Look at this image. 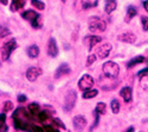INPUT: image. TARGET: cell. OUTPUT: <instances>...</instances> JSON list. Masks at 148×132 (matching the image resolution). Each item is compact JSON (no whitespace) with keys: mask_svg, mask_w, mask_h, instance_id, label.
<instances>
[{"mask_svg":"<svg viewBox=\"0 0 148 132\" xmlns=\"http://www.w3.org/2000/svg\"><path fill=\"white\" fill-rule=\"evenodd\" d=\"M7 130H8V126H7L6 124H4V125L0 126V132H7Z\"/></svg>","mask_w":148,"mask_h":132,"instance_id":"obj_40","label":"cell"},{"mask_svg":"<svg viewBox=\"0 0 148 132\" xmlns=\"http://www.w3.org/2000/svg\"><path fill=\"white\" fill-rule=\"evenodd\" d=\"M26 99H27V98H26L25 94H19V95H18V102H19V103H25Z\"/></svg>","mask_w":148,"mask_h":132,"instance_id":"obj_39","label":"cell"},{"mask_svg":"<svg viewBox=\"0 0 148 132\" xmlns=\"http://www.w3.org/2000/svg\"><path fill=\"white\" fill-rule=\"evenodd\" d=\"M107 111V106L104 103H97L96 107H95V112L98 114H104Z\"/></svg>","mask_w":148,"mask_h":132,"instance_id":"obj_23","label":"cell"},{"mask_svg":"<svg viewBox=\"0 0 148 132\" xmlns=\"http://www.w3.org/2000/svg\"><path fill=\"white\" fill-rule=\"evenodd\" d=\"M10 34H11V31H10L7 27H5V26H3V25H0V39L8 37Z\"/></svg>","mask_w":148,"mask_h":132,"instance_id":"obj_27","label":"cell"},{"mask_svg":"<svg viewBox=\"0 0 148 132\" xmlns=\"http://www.w3.org/2000/svg\"><path fill=\"white\" fill-rule=\"evenodd\" d=\"M29 131H31V132H44V129L37 126V125H32V126H30Z\"/></svg>","mask_w":148,"mask_h":132,"instance_id":"obj_34","label":"cell"},{"mask_svg":"<svg viewBox=\"0 0 148 132\" xmlns=\"http://www.w3.org/2000/svg\"><path fill=\"white\" fill-rule=\"evenodd\" d=\"M117 39L120 41L127 43V44H134L136 41V35H135L133 32H123V33L117 35Z\"/></svg>","mask_w":148,"mask_h":132,"instance_id":"obj_8","label":"cell"},{"mask_svg":"<svg viewBox=\"0 0 148 132\" xmlns=\"http://www.w3.org/2000/svg\"><path fill=\"white\" fill-rule=\"evenodd\" d=\"M38 116V119L40 122H46L47 120V118H49V114H47V112L44 110V111H39V113L37 114Z\"/></svg>","mask_w":148,"mask_h":132,"instance_id":"obj_30","label":"cell"},{"mask_svg":"<svg viewBox=\"0 0 148 132\" xmlns=\"http://www.w3.org/2000/svg\"><path fill=\"white\" fill-rule=\"evenodd\" d=\"M27 56L33 59V58H37L39 56V47L37 45H31L27 47Z\"/></svg>","mask_w":148,"mask_h":132,"instance_id":"obj_16","label":"cell"},{"mask_svg":"<svg viewBox=\"0 0 148 132\" xmlns=\"http://www.w3.org/2000/svg\"><path fill=\"white\" fill-rule=\"evenodd\" d=\"M39 14L37 13V12H34L33 9H27V11H25V12H23V14H21V17L24 18V19H26V20H29V21H32L34 18H37Z\"/></svg>","mask_w":148,"mask_h":132,"instance_id":"obj_17","label":"cell"},{"mask_svg":"<svg viewBox=\"0 0 148 132\" xmlns=\"http://www.w3.org/2000/svg\"><path fill=\"white\" fill-rule=\"evenodd\" d=\"M110 107H112V111L114 114H117L120 112V102L117 99H113L110 103Z\"/></svg>","mask_w":148,"mask_h":132,"instance_id":"obj_24","label":"cell"},{"mask_svg":"<svg viewBox=\"0 0 148 132\" xmlns=\"http://www.w3.org/2000/svg\"><path fill=\"white\" fill-rule=\"evenodd\" d=\"M16 49H17V41H16L14 38H12L8 41L4 43L3 44V47H1V59H3V60L4 62L8 60L11 53L13 52Z\"/></svg>","mask_w":148,"mask_h":132,"instance_id":"obj_2","label":"cell"},{"mask_svg":"<svg viewBox=\"0 0 148 132\" xmlns=\"http://www.w3.org/2000/svg\"><path fill=\"white\" fill-rule=\"evenodd\" d=\"M27 110L32 113V114H38L39 111H40V107H39V104H37V103H31L27 107Z\"/></svg>","mask_w":148,"mask_h":132,"instance_id":"obj_22","label":"cell"},{"mask_svg":"<svg viewBox=\"0 0 148 132\" xmlns=\"http://www.w3.org/2000/svg\"><path fill=\"white\" fill-rule=\"evenodd\" d=\"M12 109H13V103L12 102H6V103H4V107H3V112H8V111H11Z\"/></svg>","mask_w":148,"mask_h":132,"instance_id":"obj_31","label":"cell"},{"mask_svg":"<svg viewBox=\"0 0 148 132\" xmlns=\"http://www.w3.org/2000/svg\"><path fill=\"white\" fill-rule=\"evenodd\" d=\"M102 71H103V74L106 78L116 79L120 74V66L115 62H107L103 64Z\"/></svg>","mask_w":148,"mask_h":132,"instance_id":"obj_1","label":"cell"},{"mask_svg":"<svg viewBox=\"0 0 148 132\" xmlns=\"http://www.w3.org/2000/svg\"><path fill=\"white\" fill-rule=\"evenodd\" d=\"M70 72H71L70 66H69L68 64L64 63V64H62V65L58 66V68H57V71H56V73H55V78H56V79H59L60 77L69 74Z\"/></svg>","mask_w":148,"mask_h":132,"instance_id":"obj_11","label":"cell"},{"mask_svg":"<svg viewBox=\"0 0 148 132\" xmlns=\"http://www.w3.org/2000/svg\"><path fill=\"white\" fill-rule=\"evenodd\" d=\"M116 1L115 0H106V6H104V9H106V13H112L116 9Z\"/></svg>","mask_w":148,"mask_h":132,"instance_id":"obj_18","label":"cell"},{"mask_svg":"<svg viewBox=\"0 0 148 132\" xmlns=\"http://www.w3.org/2000/svg\"><path fill=\"white\" fill-rule=\"evenodd\" d=\"M107 28V24L103 19H100V18H96V17H92L90 18V21H89V30L92 32V33H101V32H104Z\"/></svg>","mask_w":148,"mask_h":132,"instance_id":"obj_3","label":"cell"},{"mask_svg":"<svg viewBox=\"0 0 148 132\" xmlns=\"http://www.w3.org/2000/svg\"><path fill=\"white\" fill-rule=\"evenodd\" d=\"M147 74H148V67H145L143 70L139 71V73H138L139 78H140V77H143V76H147Z\"/></svg>","mask_w":148,"mask_h":132,"instance_id":"obj_37","label":"cell"},{"mask_svg":"<svg viewBox=\"0 0 148 132\" xmlns=\"http://www.w3.org/2000/svg\"><path fill=\"white\" fill-rule=\"evenodd\" d=\"M145 62H146V58H145L143 56L134 57L133 59H130V60H129V63H128L127 67H128V68H130V67H134L135 65H138V64H142V63H145Z\"/></svg>","mask_w":148,"mask_h":132,"instance_id":"obj_15","label":"cell"},{"mask_svg":"<svg viewBox=\"0 0 148 132\" xmlns=\"http://www.w3.org/2000/svg\"><path fill=\"white\" fill-rule=\"evenodd\" d=\"M43 73V70L40 67H37V66H33V67H30L27 71H26V79L29 81H36L38 79Z\"/></svg>","mask_w":148,"mask_h":132,"instance_id":"obj_6","label":"cell"},{"mask_svg":"<svg viewBox=\"0 0 148 132\" xmlns=\"http://www.w3.org/2000/svg\"><path fill=\"white\" fill-rule=\"evenodd\" d=\"M97 59V56L96 54H89L88 56V59H87V67H90Z\"/></svg>","mask_w":148,"mask_h":132,"instance_id":"obj_29","label":"cell"},{"mask_svg":"<svg viewBox=\"0 0 148 132\" xmlns=\"http://www.w3.org/2000/svg\"><path fill=\"white\" fill-rule=\"evenodd\" d=\"M0 4H1V5H7L8 0H0Z\"/></svg>","mask_w":148,"mask_h":132,"instance_id":"obj_44","label":"cell"},{"mask_svg":"<svg viewBox=\"0 0 148 132\" xmlns=\"http://www.w3.org/2000/svg\"><path fill=\"white\" fill-rule=\"evenodd\" d=\"M44 131L45 132H57L55 129H53V126H50V125H44Z\"/></svg>","mask_w":148,"mask_h":132,"instance_id":"obj_38","label":"cell"},{"mask_svg":"<svg viewBox=\"0 0 148 132\" xmlns=\"http://www.w3.org/2000/svg\"><path fill=\"white\" fill-rule=\"evenodd\" d=\"M138 14V11H136V8H135L134 6H129L128 8H127V17H126V21L128 22L130 19H133L135 16Z\"/></svg>","mask_w":148,"mask_h":132,"instance_id":"obj_21","label":"cell"},{"mask_svg":"<svg viewBox=\"0 0 148 132\" xmlns=\"http://www.w3.org/2000/svg\"><path fill=\"white\" fill-rule=\"evenodd\" d=\"M143 7H145V9L148 12V0H146V1L143 3Z\"/></svg>","mask_w":148,"mask_h":132,"instance_id":"obj_42","label":"cell"},{"mask_svg":"<svg viewBox=\"0 0 148 132\" xmlns=\"http://www.w3.org/2000/svg\"><path fill=\"white\" fill-rule=\"evenodd\" d=\"M112 44H109V43H106L103 45H101L98 49L96 50V56L97 58H100V59H104L109 56L110 51H112Z\"/></svg>","mask_w":148,"mask_h":132,"instance_id":"obj_7","label":"cell"},{"mask_svg":"<svg viewBox=\"0 0 148 132\" xmlns=\"http://www.w3.org/2000/svg\"><path fill=\"white\" fill-rule=\"evenodd\" d=\"M42 17L40 16H38L37 18H34L32 21H31V25H32V27L33 28H40V26H42Z\"/></svg>","mask_w":148,"mask_h":132,"instance_id":"obj_28","label":"cell"},{"mask_svg":"<svg viewBox=\"0 0 148 132\" xmlns=\"http://www.w3.org/2000/svg\"><path fill=\"white\" fill-rule=\"evenodd\" d=\"M47 54L55 58L58 56V46H57V41L55 38H50L47 43Z\"/></svg>","mask_w":148,"mask_h":132,"instance_id":"obj_10","label":"cell"},{"mask_svg":"<svg viewBox=\"0 0 148 132\" xmlns=\"http://www.w3.org/2000/svg\"><path fill=\"white\" fill-rule=\"evenodd\" d=\"M6 124V113L3 112V113H0V126Z\"/></svg>","mask_w":148,"mask_h":132,"instance_id":"obj_35","label":"cell"},{"mask_svg":"<svg viewBox=\"0 0 148 132\" xmlns=\"http://www.w3.org/2000/svg\"><path fill=\"white\" fill-rule=\"evenodd\" d=\"M135 131V129L133 127V126H130V127H128L127 130H126V132H134Z\"/></svg>","mask_w":148,"mask_h":132,"instance_id":"obj_43","label":"cell"},{"mask_svg":"<svg viewBox=\"0 0 148 132\" xmlns=\"http://www.w3.org/2000/svg\"><path fill=\"white\" fill-rule=\"evenodd\" d=\"M31 4L36 9H38V11H43L45 8V4L43 1H40V0H31Z\"/></svg>","mask_w":148,"mask_h":132,"instance_id":"obj_25","label":"cell"},{"mask_svg":"<svg viewBox=\"0 0 148 132\" xmlns=\"http://www.w3.org/2000/svg\"><path fill=\"white\" fill-rule=\"evenodd\" d=\"M44 110H49V111H51L52 113H55V109H52V107L49 106V105H45V106H44Z\"/></svg>","mask_w":148,"mask_h":132,"instance_id":"obj_41","label":"cell"},{"mask_svg":"<svg viewBox=\"0 0 148 132\" xmlns=\"http://www.w3.org/2000/svg\"><path fill=\"white\" fill-rule=\"evenodd\" d=\"M97 94H98V91H97V90H95V89H90V90L84 91V93H83V98H84V99H91V98L97 97Z\"/></svg>","mask_w":148,"mask_h":132,"instance_id":"obj_20","label":"cell"},{"mask_svg":"<svg viewBox=\"0 0 148 132\" xmlns=\"http://www.w3.org/2000/svg\"><path fill=\"white\" fill-rule=\"evenodd\" d=\"M57 132H58V131H57Z\"/></svg>","mask_w":148,"mask_h":132,"instance_id":"obj_46","label":"cell"},{"mask_svg":"<svg viewBox=\"0 0 148 132\" xmlns=\"http://www.w3.org/2000/svg\"><path fill=\"white\" fill-rule=\"evenodd\" d=\"M98 123H100V114L95 112V122H94V125L90 127V132H91L94 129H96V127L98 126Z\"/></svg>","mask_w":148,"mask_h":132,"instance_id":"obj_33","label":"cell"},{"mask_svg":"<svg viewBox=\"0 0 148 132\" xmlns=\"http://www.w3.org/2000/svg\"><path fill=\"white\" fill-rule=\"evenodd\" d=\"M53 123H56L59 127H62L63 130H65V129H66V127H65V125H64L63 123H62V120H60V119H58V118H55V119H53Z\"/></svg>","mask_w":148,"mask_h":132,"instance_id":"obj_36","label":"cell"},{"mask_svg":"<svg viewBox=\"0 0 148 132\" xmlns=\"http://www.w3.org/2000/svg\"><path fill=\"white\" fill-rule=\"evenodd\" d=\"M132 94H133V91H132V87H129V86L123 87V89H121V91H120V95H121L122 99L125 100L126 103L132 102V97H133Z\"/></svg>","mask_w":148,"mask_h":132,"instance_id":"obj_13","label":"cell"},{"mask_svg":"<svg viewBox=\"0 0 148 132\" xmlns=\"http://www.w3.org/2000/svg\"><path fill=\"white\" fill-rule=\"evenodd\" d=\"M101 40H102V38L98 37V35H88V37H85V39H84V41L89 46V50L94 49L98 43H101Z\"/></svg>","mask_w":148,"mask_h":132,"instance_id":"obj_12","label":"cell"},{"mask_svg":"<svg viewBox=\"0 0 148 132\" xmlns=\"http://www.w3.org/2000/svg\"><path fill=\"white\" fill-rule=\"evenodd\" d=\"M94 85H95V80L90 74H84L78 81V87L82 91L90 90V89H92Z\"/></svg>","mask_w":148,"mask_h":132,"instance_id":"obj_5","label":"cell"},{"mask_svg":"<svg viewBox=\"0 0 148 132\" xmlns=\"http://www.w3.org/2000/svg\"><path fill=\"white\" fill-rule=\"evenodd\" d=\"M13 125H14V127L17 129V130H29L30 129V126L27 125V123H25L24 120H21L20 118H18V117H13Z\"/></svg>","mask_w":148,"mask_h":132,"instance_id":"obj_14","label":"cell"},{"mask_svg":"<svg viewBox=\"0 0 148 132\" xmlns=\"http://www.w3.org/2000/svg\"><path fill=\"white\" fill-rule=\"evenodd\" d=\"M76 99H77L76 91H75V90H69L68 93L65 94V98H64L63 110H64L65 112H70V111L73 109V106H75Z\"/></svg>","mask_w":148,"mask_h":132,"instance_id":"obj_4","label":"cell"},{"mask_svg":"<svg viewBox=\"0 0 148 132\" xmlns=\"http://www.w3.org/2000/svg\"><path fill=\"white\" fill-rule=\"evenodd\" d=\"M62 1H63V3H65V1H66V0H62Z\"/></svg>","mask_w":148,"mask_h":132,"instance_id":"obj_45","label":"cell"},{"mask_svg":"<svg viewBox=\"0 0 148 132\" xmlns=\"http://www.w3.org/2000/svg\"><path fill=\"white\" fill-rule=\"evenodd\" d=\"M25 3H26V0H13V1H12V5H11V11L16 12V11L23 8L25 6Z\"/></svg>","mask_w":148,"mask_h":132,"instance_id":"obj_19","label":"cell"},{"mask_svg":"<svg viewBox=\"0 0 148 132\" xmlns=\"http://www.w3.org/2000/svg\"><path fill=\"white\" fill-rule=\"evenodd\" d=\"M72 124L77 131H82L85 126H87V119L84 116H76L72 119Z\"/></svg>","mask_w":148,"mask_h":132,"instance_id":"obj_9","label":"cell"},{"mask_svg":"<svg viewBox=\"0 0 148 132\" xmlns=\"http://www.w3.org/2000/svg\"><path fill=\"white\" fill-rule=\"evenodd\" d=\"M141 22H142V28H143V31H148V17L142 16V17H141Z\"/></svg>","mask_w":148,"mask_h":132,"instance_id":"obj_32","label":"cell"},{"mask_svg":"<svg viewBox=\"0 0 148 132\" xmlns=\"http://www.w3.org/2000/svg\"><path fill=\"white\" fill-rule=\"evenodd\" d=\"M140 86L142 87L143 91L148 92V74L143 76V77H140Z\"/></svg>","mask_w":148,"mask_h":132,"instance_id":"obj_26","label":"cell"}]
</instances>
